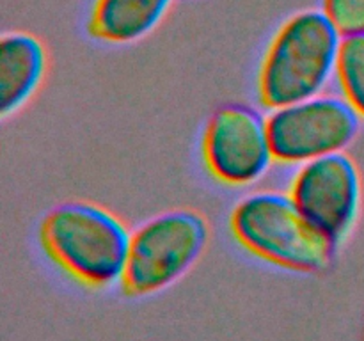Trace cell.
Listing matches in <instances>:
<instances>
[{
  "instance_id": "cell-5",
  "label": "cell",
  "mask_w": 364,
  "mask_h": 341,
  "mask_svg": "<svg viewBox=\"0 0 364 341\" xmlns=\"http://www.w3.org/2000/svg\"><path fill=\"white\" fill-rule=\"evenodd\" d=\"M267 117L274 158L294 166L343 153L361 126V117L343 96L323 92L270 110Z\"/></svg>"
},
{
  "instance_id": "cell-1",
  "label": "cell",
  "mask_w": 364,
  "mask_h": 341,
  "mask_svg": "<svg viewBox=\"0 0 364 341\" xmlns=\"http://www.w3.org/2000/svg\"><path fill=\"white\" fill-rule=\"evenodd\" d=\"M39 245L66 276L87 288H107L123 279L132 231L103 206L66 201L46 212Z\"/></svg>"
},
{
  "instance_id": "cell-10",
  "label": "cell",
  "mask_w": 364,
  "mask_h": 341,
  "mask_svg": "<svg viewBox=\"0 0 364 341\" xmlns=\"http://www.w3.org/2000/svg\"><path fill=\"white\" fill-rule=\"evenodd\" d=\"M334 78L341 96L364 119V34L343 38Z\"/></svg>"
},
{
  "instance_id": "cell-11",
  "label": "cell",
  "mask_w": 364,
  "mask_h": 341,
  "mask_svg": "<svg viewBox=\"0 0 364 341\" xmlns=\"http://www.w3.org/2000/svg\"><path fill=\"white\" fill-rule=\"evenodd\" d=\"M323 13L341 38L364 34V0H323Z\"/></svg>"
},
{
  "instance_id": "cell-2",
  "label": "cell",
  "mask_w": 364,
  "mask_h": 341,
  "mask_svg": "<svg viewBox=\"0 0 364 341\" xmlns=\"http://www.w3.org/2000/svg\"><path fill=\"white\" fill-rule=\"evenodd\" d=\"M341 41L323 11L294 14L276 32L259 64V103L274 110L322 94L336 77Z\"/></svg>"
},
{
  "instance_id": "cell-9",
  "label": "cell",
  "mask_w": 364,
  "mask_h": 341,
  "mask_svg": "<svg viewBox=\"0 0 364 341\" xmlns=\"http://www.w3.org/2000/svg\"><path fill=\"white\" fill-rule=\"evenodd\" d=\"M173 0H96L87 31L110 45H127L148 36L162 21Z\"/></svg>"
},
{
  "instance_id": "cell-8",
  "label": "cell",
  "mask_w": 364,
  "mask_h": 341,
  "mask_svg": "<svg viewBox=\"0 0 364 341\" xmlns=\"http://www.w3.org/2000/svg\"><path fill=\"white\" fill-rule=\"evenodd\" d=\"M46 50L28 32H7L0 39V116H13L23 109L46 75Z\"/></svg>"
},
{
  "instance_id": "cell-4",
  "label": "cell",
  "mask_w": 364,
  "mask_h": 341,
  "mask_svg": "<svg viewBox=\"0 0 364 341\" xmlns=\"http://www.w3.org/2000/svg\"><path fill=\"white\" fill-rule=\"evenodd\" d=\"M208 240V222L194 210H171L151 217L132 231L121 288L130 297L166 290L194 266Z\"/></svg>"
},
{
  "instance_id": "cell-6",
  "label": "cell",
  "mask_w": 364,
  "mask_h": 341,
  "mask_svg": "<svg viewBox=\"0 0 364 341\" xmlns=\"http://www.w3.org/2000/svg\"><path fill=\"white\" fill-rule=\"evenodd\" d=\"M201 156L205 169L220 185L233 188L255 185L276 162L269 117L242 103L220 107L205 124Z\"/></svg>"
},
{
  "instance_id": "cell-7",
  "label": "cell",
  "mask_w": 364,
  "mask_h": 341,
  "mask_svg": "<svg viewBox=\"0 0 364 341\" xmlns=\"http://www.w3.org/2000/svg\"><path fill=\"white\" fill-rule=\"evenodd\" d=\"M288 194L301 212L334 244L350 234L363 202L358 163L347 153H334L299 166Z\"/></svg>"
},
{
  "instance_id": "cell-3",
  "label": "cell",
  "mask_w": 364,
  "mask_h": 341,
  "mask_svg": "<svg viewBox=\"0 0 364 341\" xmlns=\"http://www.w3.org/2000/svg\"><path fill=\"white\" fill-rule=\"evenodd\" d=\"M230 231L252 256L291 272L327 270L338 249L283 192L244 195L231 210Z\"/></svg>"
}]
</instances>
